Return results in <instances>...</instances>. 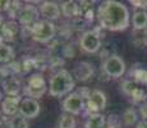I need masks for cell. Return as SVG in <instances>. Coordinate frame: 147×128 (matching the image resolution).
I'll list each match as a JSON object with an SVG mask.
<instances>
[{"label":"cell","instance_id":"cell-19","mask_svg":"<svg viewBox=\"0 0 147 128\" xmlns=\"http://www.w3.org/2000/svg\"><path fill=\"white\" fill-rule=\"evenodd\" d=\"M13 59H14L13 47L0 40V63H12Z\"/></svg>","mask_w":147,"mask_h":128},{"label":"cell","instance_id":"cell-36","mask_svg":"<svg viewBox=\"0 0 147 128\" xmlns=\"http://www.w3.org/2000/svg\"><path fill=\"white\" fill-rule=\"evenodd\" d=\"M146 37H147V28H146Z\"/></svg>","mask_w":147,"mask_h":128},{"label":"cell","instance_id":"cell-26","mask_svg":"<svg viewBox=\"0 0 147 128\" xmlns=\"http://www.w3.org/2000/svg\"><path fill=\"white\" fill-rule=\"evenodd\" d=\"M133 76L137 82H141V83H146L147 85V69H143V68H138L133 72Z\"/></svg>","mask_w":147,"mask_h":128},{"label":"cell","instance_id":"cell-27","mask_svg":"<svg viewBox=\"0 0 147 128\" xmlns=\"http://www.w3.org/2000/svg\"><path fill=\"white\" fill-rule=\"evenodd\" d=\"M12 74H10L9 69H8L7 67H0V85L4 83V81L8 78V77H10Z\"/></svg>","mask_w":147,"mask_h":128},{"label":"cell","instance_id":"cell-34","mask_svg":"<svg viewBox=\"0 0 147 128\" xmlns=\"http://www.w3.org/2000/svg\"><path fill=\"white\" fill-rule=\"evenodd\" d=\"M1 28H3V23L0 22V35H1Z\"/></svg>","mask_w":147,"mask_h":128},{"label":"cell","instance_id":"cell-17","mask_svg":"<svg viewBox=\"0 0 147 128\" xmlns=\"http://www.w3.org/2000/svg\"><path fill=\"white\" fill-rule=\"evenodd\" d=\"M132 23H133V27L136 31L147 28V12L146 10L134 12L133 17H132Z\"/></svg>","mask_w":147,"mask_h":128},{"label":"cell","instance_id":"cell-31","mask_svg":"<svg viewBox=\"0 0 147 128\" xmlns=\"http://www.w3.org/2000/svg\"><path fill=\"white\" fill-rule=\"evenodd\" d=\"M137 128H147V121H142L137 124Z\"/></svg>","mask_w":147,"mask_h":128},{"label":"cell","instance_id":"cell-8","mask_svg":"<svg viewBox=\"0 0 147 128\" xmlns=\"http://www.w3.org/2000/svg\"><path fill=\"white\" fill-rule=\"evenodd\" d=\"M106 108V96L102 91L94 90L91 91V95L86 101V112L88 115L91 114H98L101 110Z\"/></svg>","mask_w":147,"mask_h":128},{"label":"cell","instance_id":"cell-30","mask_svg":"<svg viewBox=\"0 0 147 128\" xmlns=\"http://www.w3.org/2000/svg\"><path fill=\"white\" fill-rule=\"evenodd\" d=\"M140 114L143 121H147V101L140 106Z\"/></svg>","mask_w":147,"mask_h":128},{"label":"cell","instance_id":"cell-18","mask_svg":"<svg viewBox=\"0 0 147 128\" xmlns=\"http://www.w3.org/2000/svg\"><path fill=\"white\" fill-rule=\"evenodd\" d=\"M60 10L63 16L68 17H76V16H80V5L77 4L76 1H65L60 5Z\"/></svg>","mask_w":147,"mask_h":128},{"label":"cell","instance_id":"cell-14","mask_svg":"<svg viewBox=\"0 0 147 128\" xmlns=\"http://www.w3.org/2000/svg\"><path fill=\"white\" fill-rule=\"evenodd\" d=\"M1 86H3V91L8 96H19V92L22 90L21 81H19V78H17L14 76L8 77Z\"/></svg>","mask_w":147,"mask_h":128},{"label":"cell","instance_id":"cell-1","mask_svg":"<svg viewBox=\"0 0 147 128\" xmlns=\"http://www.w3.org/2000/svg\"><path fill=\"white\" fill-rule=\"evenodd\" d=\"M96 16L100 27L113 32L127 30L131 23V16L127 7L123 3L115 0H106L101 3Z\"/></svg>","mask_w":147,"mask_h":128},{"label":"cell","instance_id":"cell-35","mask_svg":"<svg viewBox=\"0 0 147 128\" xmlns=\"http://www.w3.org/2000/svg\"><path fill=\"white\" fill-rule=\"evenodd\" d=\"M1 98H3V93H1V91H0V100H1Z\"/></svg>","mask_w":147,"mask_h":128},{"label":"cell","instance_id":"cell-29","mask_svg":"<svg viewBox=\"0 0 147 128\" xmlns=\"http://www.w3.org/2000/svg\"><path fill=\"white\" fill-rule=\"evenodd\" d=\"M10 5H12V1H9V0H0V13L9 10Z\"/></svg>","mask_w":147,"mask_h":128},{"label":"cell","instance_id":"cell-12","mask_svg":"<svg viewBox=\"0 0 147 128\" xmlns=\"http://www.w3.org/2000/svg\"><path fill=\"white\" fill-rule=\"evenodd\" d=\"M95 73V67L92 63L88 62H81L74 67L73 69V77L81 82H86L94 76Z\"/></svg>","mask_w":147,"mask_h":128},{"label":"cell","instance_id":"cell-2","mask_svg":"<svg viewBox=\"0 0 147 128\" xmlns=\"http://www.w3.org/2000/svg\"><path fill=\"white\" fill-rule=\"evenodd\" d=\"M74 87L76 82L73 74L65 69H61L56 72L50 79L49 93L54 98H63L65 95H69Z\"/></svg>","mask_w":147,"mask_h":128},{"label":"cell","instance_id":"cell-24","mask_svg":"<svg viewBox=\"0 0 147 128\" xmlns=\"http://www.w3.org/2000/svg\"><path fill=\"white\" fill-rule=\"evenodd\" d=\"M129 98H132L134 104H141V102H145L147 100V93L141 89V87H138V89H136L133 92H132V95L129 96Z\"/></svg>","mask_w":147,"mask_h":128},{"label":"cell","instance_id":"cell-13","mask_svg":"<svg viewBox=\"0 0 147 128\" xmlns=\"http://www.w3.org/2000/svg\"><path fill=\"white\" fill-rule=\"evenodd\" d=\"M21 96H7L1 101V112L8 116H14L19 113V105H21Z\"/></svg>","mask_w":147,"mask_h":128},{"label":"cell","instance_id":"cell-15","mask_svg":"<svg viewBox=\"0 0 147 128\" xmlns=\"http://www.w3.org/2000/svg\"><path fill=\"white\" fill-rule=\"evenodd\" d=\"M19 32V24L18 22L10 21L3 23V28H1V40L3 41H12V40L16 39V36L18 35Z\"/></svg>","mask_w":147,"mask_h":128},{"label":"cell","instance_id":"cell-16","mask_svg":"<svg viewBox=\"0 0 147 128\" xmlns=\"http://www.w3.org/2000/svg\"><path fill=\"white\" fill-rule=\"evenodd\" d=\"M106 126V119L102 114H91L84 122V128H104Z\"/></svg>","mask_w":147,"mask_h":128},{"label":"cell","instance_id":"cell-5","mask_svg":"<svg viewBox=\"0 0 147 128\" xmlns=\"http://www.w3.org/2000/svg\"><path fill=\"white\" fill-rule=\"evenodd\" d=\"M18 22L24 28H30V32L32 28L40 22V10L35 5H23L22 10L19 12Z\"/></svg>","mask_w":147,"mask_h":128},{"label":"cell","instance_id":"cell-10","mask_svg":"<svg viewBox=\"0 0 147 128\" xmlns=\"http://www.w3.org/2000/svg\"><path fill=\"white\" fill-rule=\"evenodd\" d=\"M40 110H41L40 102L35 100V99L26 98L21 101V105H19V114L27 119L36 118L40 114Z\"/></svg>","mask_w":147,"mask_h":128},{"label":"cell","instance_id":"cell-9","mask_svg":"<svg viewBox=\"0 0 147 128\" xmlns=\"http://www.w3.org/2000/svg\"><path fill=\"white\" fill-rule=\"evenodd\" d=\"M80 46L84 53L94 54L101 47L100 35L95 31H86L80 39Z\"/></svg>","mask_w":147,"mask_h":128},{"label":"cell","instance_id":"cell-25","mask_svg":"<svg viewBox=\"0 0 147 128\" xmlns=\"http://www.w3.org/2000/svg\"><path fill=\"white\" fill-rule=\"evenodd\" d=\"M136 89H138V85L134 81H129L128 79V81H124L123 85H121V90H123V92L128 96H131L132 92H133Z\"/></svg>","mask_w":147,"mask_h":128},{"label":"cell","instance_id":"cell-6","mask_svg":"<svg viewBox=\"0 0 147 128\" xmlns=\"http://www.w3.org/2000/svg\"><path fill=\"white\" fill-rule=\"evenodd\" d=\"M102 69L107 77L111 78H119L125 72V63L118 55H110L102 64Z\"/></svg>","mask_w":147,"mask_h":128},{"label":"cell","instance_id":"cell-28","mask_svg":"<svg viewBox=\"0 0 147 128\" xmlns=\"http://www.w3.org/2000/svg\"><path fill=\"white\" fill-rule=\"evenodd\" d=\"M131 4L133 7L141 8V9H147V0H131Z\"/></svg>","mask_w":147,"mask_h":128},{"label":"cell","instance_id":"cell-4","mask_svg":"<svg viewBox=\"0 0 147 128\" xmlns=\"http://www.w3.org/2000/svg\"><path fill=\"white\" fill-rule=\"evenodd\" d=\"M46 90H47V85L44 76L41 73H36V74H32L30 77L27 86L24 87V93L27 95V98L37 100L46 92Z\"/></svg>","mask_w":147,"mask_h":128},{"label":"cell","instance_id":"cell-21","mask_svg":"<svg viewBox=\"0 0 147 128\" xmlns=\"http://www.w3.org/2000/svg\"><path fill=\"white\" fill-rule=\"evenodd\" d=\"M121 121H123V124L127 127H132L137 123L138 121V115H137V112L133 109V108H128L125 112L123 113L121 115Z\"/></svg>","mask_w":147,"mask_h":128},{"label":"cell","instance_id":"cell-33","mask_svg":"<svg viewBox=\"0 0 147 128\" xmlns=\"http://www.w3.org/2000/svg\"><path fill=\"white\" fill-rule=\"evenodd\" d=\"M104 128H118V127L113 126V124H107V123H106V126H105V127H104Z\"/></svg>","mask_w":147,"mask_h":128},{"label":"cell","instance_id":"cell-23","mask_svg":"<svg viewBox=\"0 0 147 128\" xmlns=\"http://www.w3.org/2000/svg\"><path fill=\"white\" fill-rule=\"evenodd\" d=\"M8 127L9 128H28L27 118L22 116L21 114L14 115L9 119V122H8Z\"/></svg>","mask_w":147,"mask_h":128},{"label":"cell","instance_id":"cell-11","mask_svg":"<svg viewBox=\"0 0 147 128\" xmlns=\"http://www.w3.org/2000/svg\"><path fill=\"white\" fill-rule=\"evenodd\" d=\"M38 10H40V16L45 21H50V22L56 21L60 17V13H61L59 5L54 1H44L40 5Z\"/></svg>","mask_w":147,"mask_h":128},{"label":"cell","instance_id":"cell-7","mask_svg":"<svg viewBox=\"0 0 147 128\" xmlns=\"http://www.w3.org/2000/svg\"><path fill=\"white\" fill-rule=\"evenodd\" d=\"M61 108H63L64 113H68V114L72 115H78L86 109V102H84V99L78 92H70L64 99Z\"/></svg>","mask_w":147,"mask_h":128},{"label":"cell","instance_id":"cell-32","mask_svg":"<svg viewBox=\"0 0 147 128\" xmlns=\"http://www.w3.org/2000/svg\"><path fill=\"white\" fill-rule=\"evenodd\" d=\"M5 124H8V122H5V121H4V118H3V116L0 115V128H3V127L5 126Z\"/></svg>","mask_w":147,"mask_h":128},{"label":"cell","instance_id":"cell-22","mask_svg":"<svg viewBox=\"0 0 147 128\" xmlns=\"http://www.w3.org/2000/svg\"><path fill=\"white\" fill-rule=\"evenodd\" d=\"M58 126L59 128H76L77 127V122H76V118L72 114L63 113V114L59 116Z\"/></svg>","mask_w":147,"mask_h":128},{"label":"cell","instance_id":"cell-3","mask_svg":"<svg viewBox=\"0 0 147 128\" xmlns=\"http://www.w3.org/2000/svg\"><path fill=\"white\" fill-rule=\"evenodd\" d=\"M55 33H56L55 24L50 21H45V19H41L32 28V31H31L32 39L36 42H40V44H47V42H50L55 37Z\"/></svg>","mask_w":147,"mask_h":128},{"label":"cell","instance_id":"cell-20","mask_svg":"<svg viewBox=\"0 0 147 128\" xmlns=\"http://www.w3.org/2000/svg\"><path fill=\"white\" fill-rule=\"evenodd\" d=\"M80 16H82L87 22H92L94 21V8H92V3L88 1H82L80 3Z\"/></svg>","mask_w":147,"mask_h":128}]
</instances>
